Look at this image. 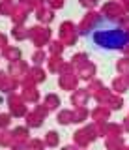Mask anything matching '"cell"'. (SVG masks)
<instances>
[{"label": "cell", "instance_id": "1", "mask_svg": "<svg viewBox=\"0 0 129 150\" xmlns=\"http://www.w3.org/2000/svg\"><path fill=\"white\" fill-rule=\"evenodd\" d=\"M122 32H127L122 25H120V28H118V30H114V32H109V30H94V41L97 45H103V47H118L116 43H114V40H110V38H112L114 34H122Z\"/></svg>", "mask_w": 129, "mask_h": 150}]
</instances>
